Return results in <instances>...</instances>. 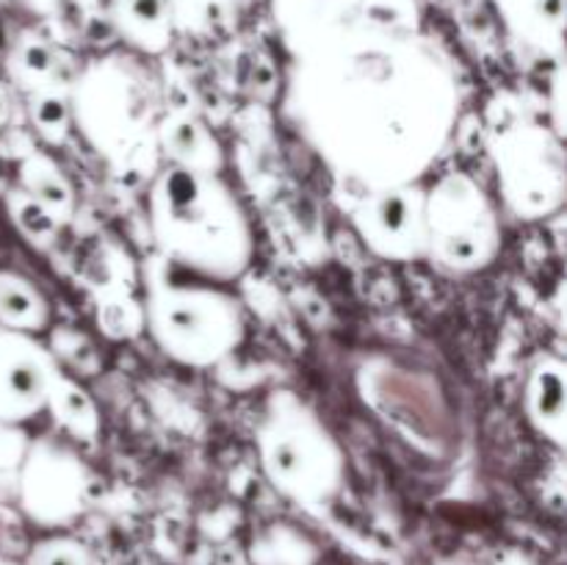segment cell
Instances as JSON below:
<instances>
[{"mask_svg": "<svg viewBox=\"0 0 567 565\" xmlns=\"http://www.w3.org/2000/svg\"><path fill=\"white\" fill-rule=\"evenodd\" d=\"M20 222H22V225H25L31 233L48 230V219H44V214H42V210H39L33 203L20 205Z\"/></svg>", "mask_w": 567, "mask_h": 565, "instance_id": "6da1fadb", "label": "cell"}, {"mask_svg": "<svg viewBox=\"0 0 567 565\" xmlns=\"http://www.w3.org/2000/svg\"><path fill=\"white\" fill-rule=\"evenodd\" d=\"M385 222L391 227H399L404 222V203L402 199H391V203H388V208H385Z\"/></svg>", "mask_w": 567, "mask_h": 565, "instance_id": "7a4b0ae2", "label": "cell"}, {"mask_svg": "<svg viewBox=\"0 0 567 565\" xmlns=\"http://www.w3.org/2000/svg\"><path fill=\"white\" fill-rule=\"evenodd\" d=\"M172 142H175V147H181V150H192L194 147V127H188V125L175 127V138H172Z\"/></svg>", "mask_w": 567, "mask_h": 565, "instance_id": "3957f363", "label": "cell"}, {"mask_svg": "<svg viewBox=\"0 0 567 565\" xmlns=\"http://www.w3.org/2000/svg\"><path fill=\"white\" fill-rule=\"evenodd\" d=\"M39 116H42V122H55V120H61V109H59V103H44L42 109H39Z\"/></svg>", "mask_w": 567, "mask_h": 565, "instance_id": "277c9868", "label": "cell"}, {"mask_svg": "<svg viewBox=\"0 0 567 565\" xmlns=\"http://www.w3.org/2000/svg\"><path fill=\"white\" fill-rule=\"evenodd\" d=\"M297 465V454H293L291 446H280V469L291 471Z\"/></svg>", "mask_w": 567, "mask_h": 565, "instance_id": "5b68a950", "label": "cell"}]
</instances>
